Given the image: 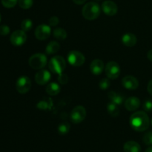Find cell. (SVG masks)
Returning a JSON list of instances; mask_svg holds the SVG:
<instances>
[{
  "label": "cell",
  "instance_id": "6da1fadb",
  "mask_svg": "<svg viewBox=\"0 0 152 152\" xmlns=\"http://www.w3.org/2000/svg\"><path fill=\"white\" fill-rule=\"evenodd\" d=\"M130 125L132 129L136 131L142 132L147 130L149 127V118L145 112L138 111L131 116Z\"/></svg>",
  "mask_w": 152,
  "mask_h": 152
},
{
  "label": "cell",
  "instance_id": "7a4b0ae2",
  "mask_svg": "<svg viewBox=\"0 0 152 152\" xmlns=\"http://www.w3.org/2000/svg\"><path fill=\"white\" fill-rule=\"evenodd\" d=\"M84 18L88 20H94L100 14V7L96 2H88L85 4L82 10Z\"/></svg>",
  "mask_w": 152,
  "mask_h": 152
},
{
  "label": "cell",
  "instance_id": "3957f363",
  "mask_svg": "<svg viewBox=\"0 0 152 152\" xmlns=\"http://www.w3.org/2000/svg\"><path fill=\"white\" fill-rule=\"evenodd\" d=\"M65 66H66V64H65V59L59 55L53 57L49 61V69L52 72L55 74H62V72L65 70Z\"/></svg>",
  "mask_w": 152,
  "mask_h": 152
},
{
  "label": "cell",
  "instance_id": "277c9868",
  "mask_svg": "<svg viewBox=\"0 0 152 152\" xmlns=\"http://www.w3.org/2000/svg\"><path fill=\"white\" fill-rule=\"evenodd\" d=\"M28 63L34 69H41L47 64V57L42 53L34 54L29 58Z\"/></svg>",
  "mask_w": 152,
  "mask_h": 152
},
{
  "label": "cell",
  "instance_id": "5b68a950",
  "mask_svg": "<svg viewBox=\"0 0 152 152\" xmlns=\"http://www.w3.org/2000/svg\"><path fill=\"white\" fill-rule=\"evenodd\" d=\"M71 120L74 124H80L86 116V110L83 106H76L71 112Z\"/></svg>",
  "mask_w": 152,
  "mask_h": 152
},
{
  "label": "cell",
  "instance_id": "8992f818",
  "mask_svg": "<svg viewBox=\"0 0 152 152\" xmlns=\"http://www.w3.org/2000/svg\"><path fill=\"white\" fill-rule=\"evenodd\" d=\"M31 81L26 75L20 76L16 83V90L21 94H25L31 89Z\"/></svg>",
  "mask_w": 152,
  "mask_h": 152
},
{
  "label": "cell",
  "instance_id": "52a82bcc",
  "mask_svg": "<svg viewBox=\"0 0 152 152\" xmlns=\"http://www.w3.org/2000/svg\"><path fill=\"white\" fill-rule=\"evenodd\" d=\"M68 61L74 66H80L84 64L86 58L83 54L79 51H71L68 55Z\"/></svg>",
  "mask_w": 152,
  "mask_h": 152
},
{
  "label": "cell",
  "instance_id": "ba28073f",
  "mask_svg": "<svg viewBox=\"0 0 152 152\" xmlns=\"http://www.w3.org/2000/svg\"><path fill=\"white\" fill-rule=\"evenodd\" d=\"M105 74L107 77L109 79L117 78L120 74V67L119 64L115 61H110L106 64V66L105 69Z\"/></svg>",
  "mask_w": 152,
  "mask_h": 152
},
{
  "label": "cell",
  "instance_id": "9c48e42d",
  "mask_svg": "<svg viewBox=\"0 0 152 152\" xmlns=\"http://www.w3.org/2000/svg\"><path fill=\"white\" fill-rule=\"evenodd\" d=\"M10 40L14 46H21L26 42L27 34L22 30H16L12 33Z\"/></svg>",
  "mask_w": 152,
  "mask_h": 152
},
{
  "label": "cell",
  "instance_id": "30bf717a",
  "mask_svg": "<svg viewBox=\"0 0 152 152\" xmlns=\"http://www.w3.org/2000/svg\"><path fill=\"white\" fill-rule=\"evenodd\" d=\"M51 34V29L49 25L42 24L35 30V36L39 40H45L48 38Z\"/></svg>",
  "mask_w": 152,
  "mask_h": 152
},
{
  "label": "cell",
  "instance_id": "8fae6325",
  "mask_svg": "<svg viewBox=\"0 0 152 152\" xmlns=\"http://www.w3.org/2000/svg\"><path fill=\"white\" fill-rule=\"evenodd\" d=\"M102 10L108 16H114L118 11L117 5L111 0L103 1L102 4Z\"/></svg>",
  "mask_w": 152,
  "mask_h": 152
},
{
  "label": "cell",
  "instance_id": "7c38bea8",
  "mask_svg": "<svg viewBox=\"0 0 152 152\" xmlns=\"http://www.w3.org/2000/svg\"><path fill=\"white\" fill-rule=\"evenodd\" d=\"M122 84H123V86L126 89L134 90V89H136L138 88V86H139V81L134 76L127 75L123 78Z\"/></svg>",
  "mask_w": 152,
  "mask_h": 152
},
{
  "label": "cell",
  "instance_id": "4fadbf2b",
  "mask_svg": "<svg viewBox=\"0 0 152 152\" xmlns=\"http://www.w3.org/2000/svg\"><path fill=\"white\" fill-rule=\"evenodd\" d=\"M50 73L45 69L39 70L35 75V80L39 85H45L50 80Z\"/></svg>",
  "mask_w": 152,
  "mask_h": 152
},
{
  "label": "cell",
  "instance_id": "5bb4252c",
  "mask_svg": "<svg viewBox=\"0 0 152 152\" xmlns=\"http://www.w3.org/2000/svg\"><path fill=\"white\" fill-rule=\"evenodd\" d=\"M140 106V101L137 97H130L125 101V107L129 111H134Z\"/></svg>",
  "mask_w": 152,
  "mask_h": 152
},
{
  "label": "cell",
  "instance_id": "9a60e30c",
  "mask_svg": "<svg viewBox=\"0 0 152 152\" xmlns=\"http://www.w3.org/2000/svg\"><path fill=\"white\" fill-rule=\"evenodd\" d=\"M104 69V63L102 61L99 59H95L90 65L91 72L94 75H99L102 72Z\"/></svg>",
  "mask_w": 152,
  "mask_h": 152
},
{
  "label": "cell",
  "instance_id": "2e32d148",
  "mask_svg": "<svg viewBox=\"0 0 152 152\" xmlns=\"http://www.w3.org/2000/svg\"><path fill=\"white\" fill-rule=\"evenodd\" d=\"M137 37L132 33L125 34L122 37V42L127 47H132L137 43Z\"/></svg>",
  "mask_w": 152,
  "mask_h": 152
},
{
  "label": "cell",
  "instance_id": "e0dca14e",
  "mask_svg": "<svg viewBox=\"0 0 152 152\" xmlns=\"http://www.w3.org/2000/svg\"><path fill=\"white\" fill-rule=\"evenodd\" d=\"M123 149L125 152H140L141 147L137 142L128 141L124 144Z\"/></svg>",
  "mask_w": 152,
  "mask_h": 152
},
{
  "label": "cell",
  "instance_id": "ac0fdd59",
  "mask_svg": "<svg viewBox=\"0 0 152 152\" xmlns=\"http://www.w3.org/2000/svg\"><path fill=\"white\" fill-rule=\"evenodd\" d=\"M108 96L111 101V102L117 104V105H121L124 101V96L121 94L114 92V91H111V92H108Z\"/></svg>",
  "mask_w": 152,
  "mask_h": 152
},
{
  "label": "cell",
  "instance_id": "d6986e66",
  "mask_svg": "<svg viewBox=\"0 0 152 152\" xmlns=\"http://www.w3.org/2000/svg\"><path fill=\"white\" fill-rule=\"evenodd\" d=\"M46 92L50 95H56L60 92V86L58 83L55 82H51L48 83L46 87Z\"/></svg>",
  "mask_w": 152,
  "mask_h": 152
},
{
  "label": "cell",
  "instance_id": "ffe728a7",
  "mask_svg": "<svg viewBox=\"0 0 152 152\" xmlns=\"http://www.w3.org/2000/svg\"><path fill=\"white\" fill-rule=\"evenodd\" d=\"M59 50V43L56 41H51L47 45L45 52L48 55L56 54Z\"/></svg>",
  "mask_w": 152,
  "mask_h": 152
},
{
  "label": "cell",
  "instance_id": "44dd1931",
  "mask_svg": "<svg viewBox=\"0 0 152 152\" xmlns=\"http://www.w3.org/2000/svg\"><path fill=\"white\" fill-rule=\"evenodd\" d=\"M53 37L59 40H64L67 37V32L62 28H56L53 31Z\"/></svg>",
  "mask_w": 152,
  "mask_h": 152
},
{
  "label": "cell",
  "instance_id": "7402d4cb",
  "mask_svg": "<svg viewBox=\"0 0 152 152\" xmlns=\"http://www.w3.org/2000/svg\"><path fill=\"white\" fill-rule=\"evenodd\" d=\"M107 110H108V113L113 117H117L120 113V110H119L118 105L111 102L107 106Z\"/></svg>",
  "mask_w": 152,
  "mask_h": 152
},
{
  "label": "cell",
  "instance_id": "603a6c76",
  "mask_svg": "<svg viewBox=\"0 0 152 152\" xmlns=\"http://www.w3.org/2000/svg\"><path fill=\"white\" fill-rule=\"evenodd\" d=\"M71 128V125L68 122H62L58 126V132L60 135H65L68 134Z\"/></svg>",
  "mask_w": 152,
  "mask_h": 152
},
{
  "label": "cell",
  "instance_id": "cb8c5ba5",
  "mask_svg": "<svg viewBox=\"0 0 152 152\" xmlns=\"http://www.w3.org/2000/svg\"><path fill=\"white\" fill-rule=\"evenodd\" d=\"M33 22L31 19H25L21 23V28L24 31H28L32 28Z\"/></svg>",
  "mask_w": 152,
  "mask_h": 152
},
{
  "label": "cell",
  "instance_id": "d4e9b609",
  "mask_svg": "<svg viewBox=\"0 0 152 152\" xmlns=\"http://www.w3.org/2000/svg\"><path fill=\"white\" fill-rule=\"evenodd\" d=\"M19 7H22V9H29L32 7L33 5V0H19Z\"/></svg>",
  "mask_w": 152,
  "mask_h": 152
},
{
  "label": "cell",
  "instance_id": "484cf974",
  "mask_svg": "<svg viewBox=\"0 0 152 152\" xmlns=\"http://www.w3.org/2000/svg\"><path fill=\"white\" fill-rule=\"evenodd\" d=\"M17 1L18 0H1V4L4 7L12 8L16 6Z\"/></svg>",
  "mask_w": 152,
  "mask_h": 152
},
{
  "label": "cell",
  "instance_id": "4316f807",
  "mask_svg": "<svg viewBox=\"0 0 152 152\" xmlns=\"http://www.w3.org/2000/svg\"><path fill=\"white\" fill-rule=\"evenodd\" d=\"M143 142L147 145H152V131L147 132L145 135L143 136Z\"/></svg>",
  "mask_w": 152,
  "mask_h": 152
},
{
  "label": "cell",
  "instance_id": "83f0119b",
  "mask_svg": "<svg viewBox=\"0 0 152 152\" xmlns=\"http://www.w3.org/2000/svg\"><path fill=\"white\" fill-rule=\"evenodd\" d=\"M110 86H111V82L108 78H102L99 83V88L101 89H103V90L109 88Z\"/></svg>",
  "mask_w": 152,
  "mask_h": 152
},
{
  "label": "cell",
  "instance_id": "f1b7e54d",
  "mask_svg": "<svg viewBox=\"0 0 152 152\" xmlns=\"http://www.w3.org/2000/svg\"><path fill=\"white\" fill-rule=\"evenodd\" d=\"M144 110L148 113L152 112V99H147L144 101L143 105H142Z\"/></svg>",
  "mask_w": 152,
  "mask_h": 152
},
{
  "label": "cell",
  "instance_id": "f546056e",
  "mask_svg": "<svg viewBox=\"0 0 152 152\" xmlns=\"http://www.w3.org/2000/svg\"><path fill=\"white\" fill-rule=\"evenodd\" d=\"M10 33V28L7 25H3L0 26V35L6 36Z\"/></svg>",
  "mask_w": 152,
  "mask_h": 152
},
{
  "label": "cell",
  "instance_id": "4dcf8cb0",
  "mask_svg": "<svg viewBox=\"0 0 152 152\" xmlns=\"http://www.w3.org/2000/svg\"><path fill=\"white\" fill-rule=\"evenodd\" d=\"M58 80H59V83H61V84H65V83H67V82L68 81V75L65 74H62V73L59 75Z\"/></svg>",
  "mask_w": 152,
  "mask_h": 152
},
{
  "label": "cell",
  "instance_id": "1f68e13d",
  "mask_svg": "<svg viewBox=\"0 0 152 152\" xmlns=\"http://www.w3.org/2000/svg\"><path fill=\"white\" fill-rule=\"evenodd\" d=\"M59 18H58L57 16H51V17L50 18V19H49V24H50V25H51V26H56V25L59 23Z\"/></svg>",
  "mask_w": 152,
  "mask_h": 152
},
{
  "label": "cell",
  "instance_id": "d6a6232c",
  "mask_svg": "<svg viewBox=\"0 0 152 152\" xmlns=\"http://www.w3.org/2000/svg\"><path fill=\"white\" fill-rule=\"evenodd\" d=\"M147 89H148V92H149V94H151L152 95V79L148 82V86H147Z\"/></svg>",
  "mask_w": 152,
  "mask_h": 152
},
{
  "label": "cell",
  "instance_id": "836d02e7",
  "mask_svg": "<svg viewBox=\"0 0 152 152\" xmlns=\"http://www.w3.org/2000/svg\"><path fill=\"white\" fill-rule=\"evenodd\" d=\"M147 58H148V59L151 62H152V49L148 52V53H147Z\"/></svg>",
  "mask_w": 152,
  "mask_h": 152
},
{
  "label": "cell",
  "instance_id": "e575fe53",
  "mask_svg": "<svg viewBox=\"0 0 152 152\" xmlns=\"http://www.w3.org/2000/svg\"><path fill=\"white\" fill-rule=\"evenodd\" d=\"M73 1L77 4H83V3L86 2V0H73Z\"/></svg>",
  "mask_w": 152,
  "mask_h": 152
},
{
  "label": "cell",
  "instance_id": "d590c367",
  "mask_svg": "<svg viewBox=\"0 0 152 152\" xmlns=\"http://www.w3.org/2000/svg\"><path fill=\"white\" fill-rule=\"evenodd\" d=\"M145 152H152V146H150L149 148H148Z\"/></svg>",
  "mask_w": 152,
  "mask_h": 152
},
{
  "label": "cell",
  "instance_id": "8d00e7d4",
  "mask_svg": "<svg viewBox=\"0 0 152 152\" xmlns=\"http://www.w3.org/2000/svg\"><path fill=\"white\" fill-rule=\"evenodd\" d=\"M1 14H0V22H1Z\"/></svg>",
  "mask_w": 152,
  "mask_h": 152
},
{
  "label": "cell",
  "instance_id": "74e56055",
  "mask_svg": "<svg viewBox=\"0 0 152 152\" xmlns=\"http://www.w3.org/2000/svg\"><path fill=\"white\" fill-rule=\"evenodd\" d=\"M151 125H152V119H151Z\"/></svg>",
  "mask_w": 152,
  "mask_h": 152
}]
</instances>
